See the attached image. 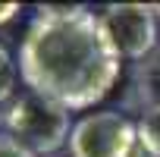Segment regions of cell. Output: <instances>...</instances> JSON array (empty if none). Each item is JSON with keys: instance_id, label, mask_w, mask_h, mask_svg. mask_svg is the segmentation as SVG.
Instances as JSON below:
<instances>
[{"instance_id": "obj_11", "label": "cell", "mask_w": 160, "mask_h": 157, "mask_svg": "<svg viewBox=\"0 0 160 157\" xmlns=\"http://www.w3.org/2000/svg\"><path fill=\"white\" fill-rule=\"evenodd\" d=\"M151 10H154V16L160 19V3H151Z\"/></svg>"}, {"instance_id": "obj_2", "label": "cell", "mask_w": 160, "mask_h": 157, "mask_svg": "<svg viewBox=\"0 0 160 157\" xmlns=\"http://www.w3.org/2000/svg\"><path fill=\"white\" fill-rule=\"evenodd\" d=\"M0 126H3L7 135L22 141L28 151L53 154L63 144H69V135H72L75 123L69 119V110L60 107L57 101L41 98L35 91H25L16 101H10V107L0 116Z\"/></svg>"}, {"instance_id": "obj_1", "label": "cell", "mask_w": 160, "mask_h": 157, "mask_svg": "<svg viewBox=\"0 0 160 157\" xmlns=\"http://www.w3.org/2000/svg\"><path fill=\"white\" fill-rule=\"evenodd\" d=\"M119 69L122 60L98 13L88 7H38L19 47V78L28 91L66 110H85L113 91Z\"/></svg>"}, {"instance_id": "obj_7", "label": "cell", "mask_w": 160, "mask_h": 157, "mask_svg": "<svg viewBox=\"0 0 160 157\" xmlns=\"http://www.w3.org/2000/svg\"><path fill=\"white\" fill-rule=\"evenodd\" d=\"M16 78H19V63L13 60V53H10L3 44H0V104L13 98Z\"/></svg>"}, {"instance_id": "obj_9", "label": "cell", "mask_w": 160, "mask_h": 157, "mask_svg": "<svg viewBox=\"0 0 160 157\" xmlns=\"http://www.w3.org/2000/svg\"><path fill=\"white\" fill-rule=\"evenodd\" d=\"M19 13H22V7H19V3H0V25L10 22V19H16Z\"/></svg>"}, {"instance_id": "obj_5", "label": "cell", "mask_w": 160, "mask_h": 157, "mask_svg": "<svg viewBox=\"0 0 160 157\" xmlns=\"http://www.w3.org/2000/svg\"><path fill=\"white\" fill-rule=\"evenodd\" d=\"M132 88L138 91L141 113L151 110V107H160V50H154L151 57H144V60L138 63Z\"/></svg>"}, {"instance_id": "obj_10", "label": "cell", "mask_w": 160, "mask_h": 157, "mask_svg": "<svg viewBox=\"0 0 160 157\" xmlns=\"http://www.w3.org/2000/svg\"><path fill=\"white\" fill-rule=\"evenodd\" d=\"M126 157H154V154H148V151H144V144H141V141H135V148H132Z\"/></svg>"}, {"instance_id": "obj_6", "label": "cell", "mask_w": 160, "mask_h": 157, "mask_svg": "<svg viewBox=\"0 0 160 157\" xmlns=\"http://www.w3.org/2000/svg\"><path fill=\"white\" fill-rule=\"evenodd\" d=\"M135 126H138V141L144 144V151L154 154V157H160V107L144 110Z\"/></svg>"}, {"instance_id": "obj_4", "label": "cell", "mask_w": 160, "mask_h": 157, "mask_svg": "<svg viewBox=\"0 0 160 157\" xmlns=\"http://www.w3.org/2000/svg\"><path fill=\"white\" fill-rule=\"evenodd\" d=\"M98 16L119 60H144L157 50V16L151 3H113Z\"/></svg>"}, {"instance_id": "obj_3", "label": "cell", "mask_w": 160, "mask_h": 157, "mask_svg": "<svg viewBox=\"0 0 160 157\" xmlns=\"http://www.w3.org/2000/svg\"><path fill=\"white\" fill-rule=\"evenodd\" d=\"M138 141V126L119 110H94L72 126V157H126Z\"/></svg>"}, {"instance_id": "obj_8", "label": "cell", "mask_w": 160, "mask_h": 157, "mask_svg": "<svg viewBox=\"0 0 160 157\" xmlns=\"http://www.w3.org/2000/svg\"><path fill=\"white\" fill-rule=\"evenodd\" d=\"M0 157H38L35 151H28L22 141H16L13 135L0 132Z\"/></svg>"}]
</instances>
